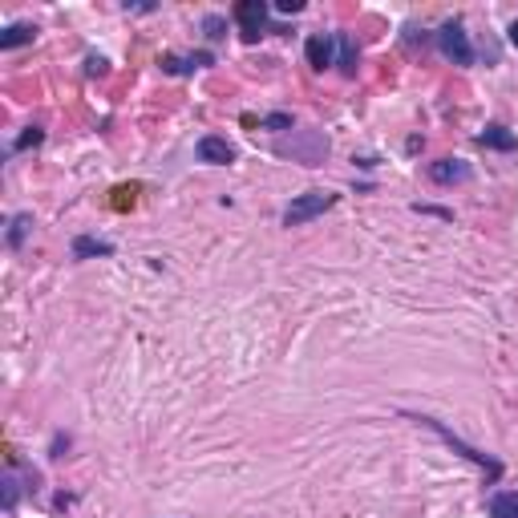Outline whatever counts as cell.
<instances>
[{
    "label": "cell",
    "instance_id": "277c9868",
    "mask_svg": "<svg viewBox=\"0 0 518 518\" xmlns=\"http://www.w3.org/2000/svg\"><path fill=\"white\" fill-rule=\"evenodd\" d=\"M304 53H308V62H312L316 69L336 65V33H312L308 45H304Z\"/></svg>",
    "mask_w": 518,
    "mask_h": 518
},
{
    "label": "cell",
    "instance_id": "7c38bea8",
    "mask_svg": "<svg viewBox=\"0 0 518 518\" xmlns=\"http://www.w3.org/2000/svg\"><path fill=\"white\" fill-rule=\"evenodd\" d=\"M198 65H211V53H195V57H162L167 73H191Z\"/></svg>",
    "mask_w": 518,
    "mask_h": 518
},
{
    "label": "cell",
    "instance_id": "9c48e42d",
    "mask_svg": "<svg viewBox=\"0 0 518 518\" xmlns=\"http://www.w3.org/2000/svg\"><path fill=\"white\" fill-rule=\"evenodd\" d=\"M336 65H341V73H357V45H352L349 33H336Z\"/></svg>",
    "mask_w": 518,
    "mask_h": 518
},
{
    "label": "cell",
    "instance_id": "9a60e30c",
    "mask_svg": "<svg viewBox=\"0 0 518 518\" xmlns=\"http://www.w3.org/2000/svg\"><path fill=\"white\" fill-rule=\"evenodd\" d=\"M41 138H45V134H41V130L33 126L29 134H21V138H16V150H29V146H41Z\"/></svg>",
    "mask_w": 518,
    "mask_h": 518
},
{
    "label": "cell",
    "instance_id": "44dd1931",
    "mask_svg": "<svg viewBox=\"0 0 518 518\" xmlns=\"http://www.w3.org/2000/svg\"><path fill=\"white\" fill-rule=\"evenodd\" d=\"M506 33H511V45L518 49V21H514V24H511V29H506Z\"/></svg>",
    "mask_w": 518,
    "mask_h": 518
},
{
    "label": "cell",
    "instance_id": "5bb4252c",
    "mask_svg": "<svg viewBox=\"0 0 518 518\" xmlns=\"http://www.w3.org/2000/svg\"><path fill=\"white\" fill-rule=\"evenodd\" d=\"M29 231H33V215H16L13 227H8V247H21Z\"/></svg>",
    "mask_w": 518,
    "mask_h": 518
},
{
    "label": "cell",
    "instance_id": "8fae6325",
    "mask_svg": "<svg viewBox=\"0 0 518 518\" xmlns=\"http://www.w3.org/2000/svg\"><path fill=\"white\" fill-rule=\"evenodd\" d=\"M33 37H37V29H33V24H8V29L0 33V49H16V45H29Z\"/></svg>",
    "mask_w": 518,
    "mask_h": 518
},
{
    "label": "cell",
    "instance_id": "e0dca14e",
    "mask_svg": "<svg viewBox=\"0 0 518 518\" xmlns=\"http://www.w3.org/2000/svg\"><path fill=\"white\" fill-rule=\"evenodd\" d=\"M203 29H206V37H223V16H206V21H203Z\"/></svg>",
    "mask_w": 518,
    "mask_h": 518
},
{
    "label": "cell",
    "instance_id": "4fadbf2b",
    "mask_svg": "<svg viewBox=\"0 0 518 518\" xmlns=\"http://www.w3.org/2000/svg\"><path fill=\"white\" fill-rule=\"evenodd\" d=\"M110 252H114V247H110L106 239H90V235H85V239H77V244H73V255L77 259H85V255H110Z\"/></svg>",
    "mask_w": 518,
    "mask_h": 518
},
{
    "label": "cell",
    "instance_id": "8992f818",
    "mask_svg": "<svg viewBox=\"0 0 518 518\" xmlns=\"http://www.w3.org/2000/svg\"><path fill=\"white\" fill-rule=\"evenodd\" d=\"M198 158H203V162H215V167H223V162L235 158V146H231L227 138L206 134V138H198Z\"/></svg>",
    "mask_w": 518,
    "mask_h": 518
},
{
    "label": "cell",
    "instance_id": "6da1fadb",
    "mask_svg": "<svg viewBox=\"0 0 518 518\" xmlns=\"http://www.w3.org/2000/svg\"><path fill=\"white\" fill-rule=\"evenodd\" d=\"M328 206H336V195L332 191H308L300 198H292L288 206H283V223L288 227H300V223H312L316 215H324Z\"/></svg>",
    "mask_w": 518,
    "mask_h": 518
},
{
    "label": "cell",
    "instance_id": "30bf717a",
    "mask_svg": "<svg viewBox=\"0 0 518 518\" xmlns=\"http://www.w3.org/2000/svg\"><path fill=\"white\" fill-rule=\"evenodd\" d=\"M490 518H518V490H498L490 498Z\"/></svg>",
    "mask_w": 518,
    "mask_h": 518
},
{
    "label": "cell",
    "instance_id": "ba28073f",
    "mask_svg": "<svg viewBox=\"0 0 518 518\" xmlns=\"http://www.w3.org/2000/svg\"><path fill=\"white\" fill-rule=\"evenodd\" d=\"M478 142H482V146H490V150H514L518 138H514L506 126H486V130L478 134Z\"/></svg>",
    "mask_w": 518,
    "mask_h": 518
},
{
    "label": "cell",
    "instance_id": "ffe728a7",
    "mask_svg": "<svg viewBox=\"0 0 518 518\" xmlns=\"http://www.w3.org/2000/svg\"><path fill=\"white\" fill-rule=\"evenodd\" d=\"M106 69V57H90V73H101Z\"/></svg>",
    "mask_w": 518,
    "mask_h": 518
},
{
    "label": "cell",
    "instance_id": "7a4b0ae2",
    "mask_svg": "<svg viewBox=\"0 0 518 518\" xmlns=\"http://www.w3.org/2000/svg\"><path fill=\"white\" fill-rule=\"evenodd\" d=\"M437 49H442L454 65H470L474 62V45H470V37L462 33V24H457V21L437 29Z\"/></svg>",
    "mask_w": 518,
    "mask_h": 518
},
{
    "label": "cell",
    "instance_id": "52a82bcc",
    "mask_svg": "<svg viewBox=\"0 0 518 518\" xmlns=\"http://www.w3.org/2000/svg\"><path fill=\"white\" fill-rule=\"evenodd\" d=\"M421 421H426V426H429V429H434V434H442V437H446V442H450V446H454V450H462L465 457H470V462L486 465V470H490V474H494V478H498V462H490V457H486V454H478V450H470V446H465V442H457V437H454V434H450V429H446V426H442V421H434V417H421Z\"/></svg>",
    "mask_w": 518,
    "mask_h": 518
},
{
    "label": "cell",
    "instance_id": "d6986e66",
    "mask_svg": "<svg viewBox=\"0 0 518 518\" xmlns=\"http://www.w3.org/2000/svg\"><path fill=\"white\" fill-rule=\"evenodd\" d=\"M300 8H304L300 0H280V13H300Z\"/></svg>",
    "mask_w": 518,
    "mask_h": 518
},
{
    "label": "cell",
    "instance_id": "ac0fdd59",
    "mask_svg": "<svg viewBox=\"0 0 518 518\" xmlns=\"http://www.w3.org/2000/svg\"><path fill=\"white\" fill-rule=\"evenodd\" d=\"M264 126H267V130H288V126H292V118H288V114H272Z\"/></svg>",
    "mask_w": 518,
    "mask_h": 518
},
{
    "label": "cell",
    "instance_id": "2e32d148",
    "mask_svg": "<svg viewBox=\"0 0 518 518\" xmlns=\"http://www.w3.org/2000/svg\"><path fill=\"white\" fill-rule=\"evenodd\" d=\"M0 486H5V511H13V506H16V482H13V474H5V482H0Z\"/></svg>",
    "mask_w": 518,
    "mask_h": 518
},
{
    "label": "cell",
    "instance_id": "5b68a950",
    "mask_svg": "<svg viewBox=\"0 0 518 518\" xmlns=\"http://www.w3.org/2000/svg\"><path fill=\"white\" fill-rule=\"evenodd\" d=\"M429 178H434V183H442V187L465 183V178H470V162H462V158H442V162H434V167H429Z\"/></svg>",
    "mask_w": 518,
    "mask_h": 518
},
{
    "label": "cell",
    "instance_id": "3957f363",
    "mask_svg": "<svg viewBox=\"0 0 518 518\" xmlns=\"http://www.w3.org/2000/svg\"><path fill=\"white\" fill-rule=\"evenodd\" d=\"M235 21H239V29H244V41H259L267 29V5L264 0H244V5L235 8Z\"/></svg>",
    "mask_w": 518,
    "mask_h": 518
}]
</instances>
